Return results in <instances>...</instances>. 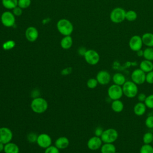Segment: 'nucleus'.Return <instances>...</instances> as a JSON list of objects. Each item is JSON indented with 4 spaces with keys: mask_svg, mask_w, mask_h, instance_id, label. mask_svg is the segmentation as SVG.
<instances>
[{
    "mask_svg": "<svg viewBox=\"0 0 153 153\" xmlns=\"http://www.w3.org/2000/svg\"><path fill=\"white\" fill-rule=\"evenodd\" d=\"M48 106L47 100L39 97L34 98L30 103L31 109L36 114H42L45 112L48 108Z\"/></svg>",
    "mask_w": 153,
    "mask_h": 153,
    "instance_id": "nucleus-1",
    "label": "nucleus"
},
{
    "mask_svg": "<svg viewBox=\"0 0 153 153\" xmlns=\"http://www.w3.org/2000/svg\"><path fill=\"white\" fill-rule=\"evenodd\" d=\"M123 94L128 98H134L139 93L138 85L131 81H126L122 85Z\"/></svg>",
    "mask_w": 153,
    "mask_h": 153,
    "instance_id": "nucleus-2",
    "label": "nucleus"
},
{
    "mask_svg": "<svg viewBox=\"0 0 153 153\" xmlns=\"http://www.w3.org/2000/svg\"><path fill=\"white\" fill-rule=\"evenodd\" d=\"M58 31L64 36H69L72 33L74 27L72 23L65 19L59 20L57 23Z\"/></svg>",
    "mask_w": 153,
    "mask_h": 153,
    "instance_id": "nucleus-3",
    "label": "nucleus"
},
{
    "mask_svg": "<svg viewBox=\"0 0 153 153\" xmlns=\"http://www.w3.org/2000/svg\"><path fill=\"white\" fill-rule=\"evenodd\" d=\"M126 11L121 7L114 8L109 15L111 21L114 23H120L126 20Z\"/></svg>",
    "mask_w": 153,
    "mask_h": 153,
    "instance_id": "nucleus-4",
    "label": "nucleus"
},
{
    "mask_svg": "<svg viewBox=\"0 0 153 153\" xmlns=\"http://www.w3.org/2000/svg\"><path fill=\"white\" fill-rule=\"evenodd\" d=\"M118 137V133L117 130L113 128H109L104 130L100 138L103 143H114Z\"/></svg>",
    "mask_w": 153,
    "mask_h": 153,
    "instance_id": "nucleus-5",
    "label": "nucleus"
},
{
    "mask_svg": "<svg viewBox=\"0 0 153 153\" xmlns=\"http://www.w3.org/2000/svg\"><path fill=\"white\" fill-rule=\"evenodd\" d=\"M107 93L108 97L112 100L120 99L124 95L122 86L115 84H113L109 87Z\"/></svg>",
    "mask_w": 153,
    "mask_h": 153,
    "instance_id": "nucleus-6",
    "label": "nucleus"
},
{
    "mask_svg": "<svg viewBox=\"0 0 153 153\" xmlns=\"http://www.w3.org/2000/svg\"><path fill=\"white\" fill-rule=\"evenodd\" d=\"M85 62L90 65H97L100 60V56L99 53L94 50H87L84 55Z\"/></svg>",
    "mask_w": 153,
    "mask_h": 153,
    "instance_id": "nucleus-7",
    "label": "nucleus"
},
{
    "mask_svg": "<svg viewBox=\"0 0 153 153\" xmlns=\"http://www.w3.org/2000/svg\"><path fill=\"white\" fill-rule=\"evenodd\" d=\"M146 73L140 68L133 71L131 74V80L137 85H140L145 82Z\"/></svg>",
    "mask_w": 153,
    "mask_h": 153,
    "instance_id": "nucleus-8",
    "label": "nucleus"
},
{
    "mask_svg": "<svg viewBox=\"0 0 153 153\" xmlns=\"http://www.w3.org/2000/svg\"><path fill=\"white\" fill-rule=\"evenodd\" d=\"M143 41L142 36L135 35L132 36L128 41L129 48L133 51H137L142 48L143 47Z\"/></svg>",
    "mask_w": 153,
    "mask_h": 153,
    "instance_id": "nucleus-9",
    "label": "nucleus"
},
{
    "mask_svg": "<svg viewBox=\"0 0 153 153\" xmlns=\"http://www.w3.org/2000/svg\"><path fill=\"white\" fill-rule=\"evenodd\" d=\"M1 21L4 26L12 27L15 24V16L10 11H5L1 16Z\"/></svg>",
    "mask_w": 153,
    "mask_h": 153,
    "instance_id": "nucleus-10",
    "label": "nucleus"
},
{
    "mask_svg": "<svg viewBox=\"0 0 153 153\" xmlns=\"http://www.w3.org/2000/svg\"><path fill=\"white\" fill-rule=\"evenodd\" d=\"M12 131L6 127L0 128V142L3 144H6L11 141L13 139Z\"/></svg>",
    "mask_w": 153,
    "mask_h": 153,
    "instance_id": "nucleus-11",
    "label": "nucleus"
},
{
    "mask_svg": "<svg viewBox=\"0 0 153 153\" xmlns=\"http://www.w3.org/2000/svg\"><path fill=\"white\" fill-rule=\"evenodd\" d=\"M98 83L102 85H105L108 84L112 79L111 74L105 70H102L98 72L96 77Z\"/></svg>",
    "mask_w": 153,
    "mask_h": 153,
    "instance_id": "nucleus-12",
    "label": "nucleus"
},
{
    "mask_svg": "<svg viewBox=\"0 0 153 153\" xmlns=\"http://www.w3.org/2000/svg\"><path fill=\"white\" fill-rule=\"evenodd\" d=\"M36 143L39 147L45 149L51 145L52 140L48 134L42 133L38 136Z\"/></svg>",
    "mask_w": 153,
    "mask_h": 153,
    "instance_id": "nucleus-13",
    "label": "nucleus"
},
{
    "mask_svg": "<svg viewBox=\"0 0 153 153\" xmlns=\"http://www.w3.org/2000/svg\"><path fill=\"white\" fill-rule=\"evenodd\" d=\"M103 144V142L100 137L96 136L90 137L87 141V147L89 149L92 151H96L100 149Z\"/></svg>",
    "mask_w": 153,
    "mask_h": 153,
    "instance_id": "nucleus-14",
    "label": "nucleus"
},
{
    "mask_svg": "<svg viewBox=\"0 0 153 153\" xmlns=\"http://www.w3.org/2000/svg\"><path fill=\"white\" fill-rule=\"evenodd\" d=\"M25 36L29 42L35 41L38 37V31L33 26L28 27L25 32Z\"/></svg>",
    "mask_w": 153,
    "mask_h": 153,
    "instance_id": "nucleus-15",
    "label": "nucleus"
},
{
    "mask_svg": "<svg viewBox=\"0 0 153 153\" xmlns=\"http://www.w3.org/2000/svg\"><path fill=\"white\" fill-rule=\"evenodd\" d=\"M146 108L144 102H138L133 107V112L137 116H142L145 114Z\"/></svg>",
    "mask_w": 153,
    "mask_h": 153,
    "instance_id": "nucleus-16",
    "label": "nucleus"
},
{
    "mask_svg": "<svg viewBox=\"0 0 153 153\" xmlns=\"http://www.w3.org/2000/svg\"><path fill=\"white\" fill-rule=\"evenodd\" d=\"M139 68L146 74L153 71V62L146 59L142 60L139 64Z\"/></svg>",
    "mask_w": 153,
    "mask_h": 153,
    "instance_id": "nucleus-17",
    "label": "nucleus"
},
{
    "mask_svg": "<svg viewBox=\"0 0 153 153\" xmlns=\"http://www.w3.org/2000/svg\"><path fill=\"white\" fill-rule=\"evenodd\" d=\"M69 145V140L68 138H67L65 136H61L57 138L55 141V146L60 149H65Z\"/></svg>",
    "mask_w": 153,
    "mask_h": 153,
    "instance_id": "nucleus-18",
    "label": "nucleus"
},
{
    "mask_svg": "<svg viewBox=\"0 0 153 153\" xmlns=\"http://www.w3.org/2000/svg\"><path fill=\"white\" fill-rule=\"evenodd\" d=\"M112 80L114 84L122 86L126 81V76L121 73L117 72L112 76Z\"/></svg>",
    "mask_w": 153,
    "mask_h": 153,
    "instance_id": "nucleus-19",
    "label": "nucleus"
},
{
    "mask_svg": "<svg viewBox=\"0 0 153 153\" xmlns=\"http://www.w3.org/2000/svg\"><path fill=\"white\" fill-rule=\"evenodd\" d=\"M111 106L112 110L114 112L116 113H120L123 111L124 108V105L120 99H118V100H112L111 102Z\"/></svg>",
    "mask_w": 153,
    "mask_h": 153,
    "instance_id": "nucleus-20",
    "label": "nucleus"
},
{
    "mask_svg": "<svg viewBox=\"0 0 153 153\" xmlns=\"http://www.w3.org/2000/svg\"><path fill=\"white\" fill-rule=\"evenodd\" d=\"M142 39L143 45L147 47H153V33L146 32L142 35Z\"/></svg>",
    "mask_w": 153,
    "mask_h": 153,
    "instance_id": "nucleus-21",
    "label": "nucleus"
},
{
    "mask_svg": "<svg viewBox=\"0 0 153 153\" xmlns=\"http://www.w3.org/2000/svg\"><path fill=\"white\" fill-rule=\"evenodd\" d=\"M18 145L13 142H9L4 145V151L5 153H19Z\"/></svg>",
    "mask_w": 153,
    "mask_h": 153,
    "instance_id": "nucleus-22",
    "label": "nucleus"
},
{
    "mask_svg": "<svg viewBox=\"0 0 153 153\" xmlns=\"http://www.w3.org/2000/svg\"><path fill=\"white\" fill-rule=\"evenodd\" d=\"M100 149L101 153H115L117 152L115 146L111 143H103Z\"/></svg>",
    "mask_w": 153,
    "mask_h": 153,
    "instance_id": "nucleus-23",
    "label": "nucleus"
},
{
    "mask_svg": "<svg viewBox=\"0 0 153 153\" xmlns=\"http://www.w3.org/2000/svg\"><path fill=\"white\" fill-rule=\"evenodd\" d=\"M72 38L70 35L65 36V37H63L60 41V45L62 48L65 50H68L72 47Z\"/></svg>",
    "mask_w": 153,
    "mask_h": 153,
    "instance_id": "nucleus-24",
    "label": "nucleus"
},
{
    "mask_svg": "<svg viewBox=\"0 0 153 153\" xmlns=\"http://www.w3.org/2000/svg\"><path fill=\"white\" fill-rule=\"evenodd\" d=\"M2 4L5 8L13 10L18 6V0H2Z\"/></svg>",
    "mask_w": 153,
    "mask_h": 153,
    "instance_id": "nucleus-25",
    "label": "nucleus"
},
{
    "mask_svg": "<svg viewBox=\"0 0 153 153\" xmlns=\"http://www.w3.org/2000/svg\"><path fill=\"white\" fill-rule=\"evenodd\" d=\"M137 18V13L132 10L126 11V20L128 22H133Z\"/></svg>",
    "mask_w": 153,
    "mask_h": 153,
    "instance_id": "nucleus-26",
    "label": "nucleus"
},
{
    "mask_svg": "<svg viewBox=\"0 0 153 153\" xmlns=\"http://www.w3.org/2000/svg\"><path fill=\"white\" fill-rule=\"evenodd\" d=\"M145 59L153 61V47H147L143 50V56Z\"/></svg>",
    "mask_w": 153,
    "mask_h": 153,
    "instance_id": "nucleus-27",
    "label": "nucleus"
},
{
    "mask_svg": "<svg viewBox=\"0 0 153 153\" xmlns=\"http://www.w3.org/2000/svg\"><path fill=\"white\" fill-rule=\"evenodd\" d=\"M143 144H151L153 141V133L152 132H146L142 137Z\"/></svg>",
    "mask_w": 153,
    "mask_h": 153,
    "instance_id": "nucleus-28",
    "label": "nucleus"
},
{
    "mask_svg": "<svg viewBox=\"0 0 153 153\" xmlns=\"http://www.w3.org/2000/svg\"><path fill=\"white\" fill-rule=\"evenodd\" d=\"M139 153H153V146L151 144H143L140 148Z\"/></svg>",
    "mask_w": 153,
    "mask_h": 153,
    "instance_id": "nucleus-29",
    "label": "nucleus"
},
{
    "mask_svg": "<svg viewBox=\"0 0 153 153\" xmlns=\"http://www.w3.org/2000/svg\"><path fill=\"white\" fill-rule=\"evenodd\" d=\"M16 45V42L13 40H8L2 44V48L5 50H10L13 49Z\"/></svg>",
    "mask_w": 153,
    "mask_h": 153,
    "instance_id": "nucleus-30",
    "label": "nucleus"
},
{
    "mask_svg": "<svg viewBox=\"0 0 153 153\" xmlns=\"http://www.w3.org/2000/svg\"><path fill=\"white\" fill-rule=\"evenodd\" d=\"M144 103L147 108L153 109V94L147 96Z\"/></svg>",
    "mask_w": 153,
    "mask_h": 153,
    "instance_id": "nucleus-31",
    "label": "nucleus"
},
{
    "mask_svg": "<svg viewBox=\"0 0 153 153\" xmlns=\"http://www.w3.org/2000/svg\"><path fill=\"white\" fill-rule=\"evenodd\" d=\"M98 84L99 83H98L96 78H91L88 79V81H87V87H88L89 88H91V89L95 88L97 86Z\"/></svg>",
    "mask_w": 153,
    "mask_h": 153,
    "instance_id": "nucleus-32",
    "label": "nucleus"
},
{
    "mask_svg": "<svg viewBox=\"0 0 153 153\" xmlns=\"http://www.w3.org/2000/svg\"><path fill=\"white\" fill-rule=\"evenodd\" d=\"M30 4L31 0H18V6L22 9L29 7Z\"/></svg>",
    "mask_w": 153,
    "mask_h": 153,
    "instance_id": "nucleus-33",
    "label": "nucleus"
},
{
    "mask_svg": "<svg viewBox=\"0 0 153 153\" xmlns=\"http://www.w3.org/2000/svg\"><path fill=\"white\" fill-rule=\"evenodd\" d=\"M145 124L146 127L148 128H153V115L148 116L145 121Z\"/></svg>",
    "mask_w": 153,
    "mask_h": 153,
    "instance_id": "nucleus-34",
    "label": "nucleus"
},
{
    "mask_svg": "<svg viewBox=\"0 0 153 153\" xmlns=\"http://www.w3.org/2000/svg\"><path fill=\"white\" fill-rule=\"evenodd\" d=\"M44 153H60L59 149L57 148L55 145H50L48 148H45Z\"/></svg>",
    "mask_w": 153,
    "mask_h": 153,
    "instance_id": "nucleus-35",
    "label": "nucleus"
},
{
    "mask_svg": "<svg viewBox=\"0 0 153 153\" xmlns=\"http://www.w3.org/2000/svg\"><path fill=\"white\" fill-rule=\"evenodd\" d=\"M145 82L149 84H153V71L146 74Z\"/></svg>",
    "mask_w": 153,
    "mask_h": 153,
    "instance_id": "nucleus-36",
    "label": "nucleus"
},
{
    "mask_svg": "<svg viewBox=\"0 0 153 153\" xmlns=\"http://www.w3.org/2000/svg\"><path fill=\"white\" fill-rule=\"evenodd\" d=\"M38 136L35 134L34 133H30L27 135V139L30 142L33 143V142H36V139H37Z\"/></svg>",
    "mask_w": 153,
    "mask_h": 153,
    "instance_id": "nucleus-37",
    "label": "nucleus"
},
{
    "mask_svg": "<svg viewBox=\"0 0 153 153\" xmlns=\"http://www.w3.org/2000/svg\"><path fill=\"white\" fill-rule=\"evenodd\" d=\"M13 13L14 16H19L22 14V8H21L19 6H17L16 7L13 9Z\"/></svg>",
    "mask_w": 153,
    "mask_h": 153,
    "instance_id": "nucleus-38",
    "label": "nucleus"
},
{
    "mask_svg": "<svg viewBox=\"0 0 153 153\" xmlns=\"http://www.w3.org/2000/svg\"><path fill=\"white\" fill-rule=\"evenodd\" d=\"M146 95L143 93H138L137 95V100L140 102H144L146 98Z\"/></svg>",
    "mask_w": 153,
    "mask_h": 153,
    "instance_id": "nucleus-39",
    "label": "nucleus"
},
{
    "mask_svg": "<svg viewBox=\"0 0 153 153\" xmlns=\"http://www.w3.org/2000/svg\"><path fill=\"white\" fill-rule=\"evenodd\" d=\"M103 129L101 127H97L95 130H94V134L95 136H98V137H100L103 133Z\"/></svg>",
    "mask_w": 153,
    "mask_h": 153,
    "instance_id": "nucleus-40",
    "label": "nucleus"
},
{
    "mask_svg": "<svg viewBox=\"0 0 153 153\" xmlns=\"http://www.w3.org/2000/svg\"><path fill=\"white\" fill-rule=\"evenodd\" d=\"M71 72H72V68H70V67H68V68L63 69L62 71L61 74L63 75H68L70 74L71 73Z\"/></svg>",
    "mask_w": 153,
    "mask_h": 153,
    "instance_id": "nucleus-41",
    "label": "nucleus"
},
{
    "mask_svg": "<svg viewBox=\"0 0 153 153\" xmlns=\"http://www.w3.org/2000/svg\"><path fill=\"white\" fill-rule=\"evenodd\" d=\"M87 50H85V48L84 47H80L79 49H78V53L81 55V56H83L84 55V54L85 53Z\"/></svg>",
    "mask_w": 153,
    "mask_h": 153,
    "instance_id": "nucleus-42",
    "label": "nucleus"
},
{
    "mask_svg": "<svg viewBox=\"0 0 153 153\" xmlns=\"http://www.w3.org/2000/svg\"><path fill=\"white\" fill-rule=\"evenodd\" d=\"M136 54L139 57H143V50H142L141 49V50L136 51Z\"/></svg>",
    "mask_w": 153,
    "mask_h": 153,
    "instance_id": "nucleus-43",
    "label": "nucleus"
},
{
    "mask_svg": "<svg viewBox=\"0 0 153 153\" xmlns=\"http://www.w3.org/2000/svg\"><path fill=\"white\" fill-rule=\"evenodd\" d=\"M4 144L0 142V152H2V151H4Z\"/></svg>",
    "mask_w": 153,
    "mask_h": 153,
    "instance_id": "nucleus-44",
    "label": "nucleus"
},
{
    "mask_svg": "<svg viewBox=\"0 0 153 153\" xmlns=\"http://www.w3.org/2000/svg\"><path fill=\"white\" fill-rule=\"evenodd\" d=\"M115 153H120V152H116Z\"/></svg>",
    "mask_w": 153,
    "mask_h": 153,
    "instance_id": "nucleus-45",
    "label": "nucleus"
},
{
    "mask_svg": "<svg viewBox=\"0 0 153 153\" xmlns=\"http://www.w3.org/2000/svg\"><path fill=\"white\" fill-rule=\"evenodd\" d=\"M152 146H153V141H152Z\"/></svg>",
    "mask_w": 153,
    "mask_h": 153,
    "instance_id": "nucleus-46",
    "label": "nucleus"
},
{
    "mask_svg": "<svg viewBox=\"0 0 153 153\" xmlns=\"http://www.w3.org/2000/svg\"><path fill=\"white\" fill-rule=\"evenodd\" d=\"M152 115H153V113H152Z\"/></svg>",
    "mask_w": 153,
    "mask_h": 153,
    "instance_id": "nucleus-47",
    "label": "nucleus"
}]
</instances>
